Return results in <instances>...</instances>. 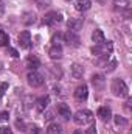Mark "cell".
<instances>
[{
	"label": "cell",
	"instance_id": "cell-14",
	"mask_svg": "<svg viewBox=\"0 0 132 134\" xmlns=\"http://www.w3.org/2000/svg\"><path fill=\"white\" fill-rule=\"evenodd\" d=\"M48 104H50V97H40V98H37L36 100V109L39 111V112H44L47 108H48Z\"/></svg>",
	"mask_w": 132,
	"mask_h": 134
},
{
	"label": "cell",
	"instance_id": "cell-17",
	"mask_svg": "<svg viewBox=\"0 0 132 134\" xmlns=\"http://www.w3.org/2000/svg\"><path fill=\"white\" fill-rule=\"evenodd\" d=\"M90 6H92V0H76V3H75V8L81 13L90 9Z\"/></svg>",
	"mask_w": 132,
	"mask_h": 134
},
{
	"label": "cell",
	"instance_id": "cell-12",
	"mask_svg": "<svg viewBox=\"0 0 132 134\" xmlns=\"http://www.w3.org/2000/svg\"><path fill=\"white\" fill-rule=\"evenodd\" d=\"M67 27H68V30L70 31H78L81 27H82V17H73V19H70L68 22H67Z\"/></svg>",
	"mask_w": 132,
	"mask_h": 134
},
{
	"label": "cell",
	"instance_id": "cell-6",
	"mask_svg": "<svg viewBox=\"0 0 132 134\" xmlns=\"http://www.w3.org/2000/svg\"><path fill=\"white\" fill-rule=\"evenodd\" d=\"M64 42H67V45H70V47H79V44H81V39H79V36L75 33V31H67L64 34Z\"/></svg>",
	"mask_w": 132,
	"mask_h": 134
},
{
	"label": "cell",
	"instance_id": "cell-13",
	"mask_svg": "<svg viewBox=\"0 0 132 134\" xmlns=\"http://www.w3.org/2000/svg\"><path fill=\"white\" fill-rule=\"evenodd\" d=\"M48 55L51 59H61L64 52H62V45H51V48L48 50Z\"/></svg>",
	"mask_w": 132,
	"mask_h": 134
},
{
	"label": "cell",
	"instance_id": "cell-31",
	"mask_svg": "<svg viewBox=\"0 0 132 134\" xmlns=\"http://www.w3.org/2000/svg\"><path fill=\"white\" fill-rule=\"evenodd\" d=\"M0 134H13V130L9 126H0Z\"/></svg>",
	"mask_w": 132,
	"mask_h": 134
},
{
	"label": "cell",
	"instance_id": "cell-19",
	"mask_svg": "<svg viewBox=\"0 0 132 134\" xmlns=\"http://www.w3.org/2000/svg\"><path fill=\"white\" fill-rule=\"evenodd\" d=\"M92 41L95 42V45H99V44L106 42V37H104V33H103V30L97 28V30L92 33Z\"/></svg>",
	"mask_w": 132,
	"mask_h": 134
},
{
	"label": "cell",
	"instance_id": "cell-26",
	"mask_svg": "<svg viewBox=\"0 0 132 134\" xmlns=\"http://www.w3.org/2000/svg\"><path fill=\"white\" fill-rule=\"evenodd\" d=\"M27 131L30 134H42V130H40L37 125H28V126H27Z\"/></svg>",
	"mask_w": 132,
	"mask_h": 134
},
{
	"label": "cell",
	"instance_id": "cell-36",
	"mask_svg": "<svg viewBox=\"0 0 132 134\" xmlns=\"http://www.w3.org/2000/svg\"><path fill=\"white\" fill-rule=\"evenodd\" d=\"M73 134H87L86 131H82V130H78V131H75Z\"/></svg>",
	"mask_w": 132,
	"mask_h": 134
},
{
	"label": "cell",
	"instance_id": "cell-11",
	"mask_svg": "<svg viewBox=\"0 0 132 134\" xmlns=\"http://www.w3.org/2000/svg\"><path fill=\"white\" fill-rule=\"evenodd\" d=\"M97 115H98L103 122H109V120L112 119V111H110V108H107V106H101L98 109V112H97Z\"/></svg>",
	"mask_w": 132,
	"mask_h": 134
},
{
	"label": "cell",
	"instance_id": "cell-35",
	"mask_svg": "<svg viewBox=\"0 0 132 134\" xmlns=\"http://www.w3.org/2000/svg\"><path fill=\"white\" fill-rule=\"evenodd\" d=\"M3 13H5V5H3V2L0 0V17L3 16Z\"/></svg>",
	"mask_w": 132,
	"mask_h": 134
},
{
	"label": "cell",
	"instance_id": "cell-8",
	"mask_svg": "<svg viewBox=\"0 0 132 134\" xmlns=\"http://www.w3.org/2000/svg\"><path fill=\"white\" fill-rule=\"evenodd\" d=\"M87 97H89V89H87L86 84H81L75 89V98L78 101H86Z\"/></svg>",
	"mask_w": 132,
	"mask_h": 134
},
{
	"label": "cell",
	"instance_id": "cell-22",
	"mask_svg": "<svg viewBox=\"0 0 132 134\" xmlns=\"http://www.w3.org/2000/svg\"><path fill=\"white\" fill-rule=\"evenodd\" d=\"M9 42V36L3 31V28L0 27V47H6Z\"/></svg>",
	"mask_w": 132,
	"mask_h": 134
},
{
	"label": "cell",
	"instance_id": "cell-16",
	"mask_svg": "<svg viewBox=\"0 0 132 134\" xmlns=\"http://www.w3.org/2000/svg\"><path fill=\"white\" fill-rule=\"evenodd\" d=\"M36 20H37V17L33 11H27L22 16V24H25V25H33V24H36Z\"/></svg>",
	"mask_w": 132,
	"mask_h": 134
},
{
	"label": "cell",
	"instance_id": "cell-24",
	"mask_svg": "<svg viewBox=\"0 0 132 134\" xmlns=\"http://www.w3.org/2000/svg\"><path fill=\"white\" fill-rule=\"evenodd\" d=\"M113 120H115V125H117V126H126V125H128V120H126L124 117H121V115H115Z\"/></svg>",
	"mask_w": 132,
	"mask_h": 134
},
{
	"label": "cell",
	"instance_id": "cell-32",
	"mask_svg": "<svg viewBox=\"0 0 132 134\" xmlns=\"http://www.w3.org/2000/svg\"><path fill=\"white\" fill-rule=\"evenodd\" d=\"M8 53H9V55H11L13 58H17V56H19L17 50H14V48H9V47H8Z\"/></svg>",
	"mask_w": 132,
	"mask_h": 134
},
{
	"label": "cell",
	"instance_id": "cell-2",
	"mask_svg": "<svg viewBox=\"0 0 132 134\" xmlns=\"http://www.w3.org/2000/svg\"><path fill=\"white\" fill-rule=\"evenodd\" d=\"M73 122L76 125H87V123H92L93 122V114L87 109H82V111H78L75 115H73Z\"/></svg>",
	"mask_w": 132,
	"mask_h": 134
},
{
	"label": "cell",
	"instance_id": "cell-27",
	"mask_svg": "<svg viewBox=\"0 0 132 134\" xmlns=\"http://www.w3.org/2000/svg\"><path fill=\"white\" fill-rule=\"evenodd\" d=\"M115 67H117V61H115V59H112L109 64H106V66H104V69H106L107 72H113V70H115Z\"/></svg>",
	"mask_w": 132,
	"mask_h": 134
},
{
	"label": "cell",
	"instance_id": "cell-5",
	"mask_svg": "<svg viewBox=\"0 0 132 134\" xmlns=\"http://www.w3.org/2000/svg\"><path fill=\"white\" fill-rule=\"evenodd\" d=\"M59 22H62V14L58 13V11H50V13H47L45 17H44V24L48 25V27L56 25V24H59Z\"/></svg>",
	"mask_w": 132,
	"mask_h": 134
},
{
	"label": "cell",
	"instance_id": "cell-18",
	"mask_svg": "<svg viewBox=\"0 0 132 134\" xmlns=\"http://www.w3.org/2000/svg\"><path fill=\"white\" fill-rule=\"evenodd\" d=\"M82 75H84V69H82V66H81V64H78V63L71 64V76H73L75 80L82 78Z\"/></svg>",
	"mask_w": 132,
	"mask_h": 134
},
{
	"label": "cell",
	"instance_id": "cell-4",
	"mask_svg": "<svg viewBox=\"0 0 132 134\" xmlns=\"http://www.w3.org/2000/svg\"><path fill=\"white\" fill-rule=\"evenodd\" d=\"M112 42H103L99 45H95L92 48V53L95 56H103V55H110L112 53Z\"/></svg>",
	"mask_w": 132,
	"mask_h": 134
},
{
	"label": "cell",
	"instance_id": "cell-7",
	"mask_svg": "<svg viewBox=\"0 0 132 134\" xmlns=\"http://www.w3.org/2000/svg\"><path fill=\"white\" fill-rule=\"evenodd\" d=\"M19 45H20V48H25V50H28L31 45H33V42H31V34L30 31H22V33L19 34Z\"/></svg>",
	"mask_w": 132,
	"mask_h": 134
},
{
	"label": "cell",
	"instance_id": "cell-34",
	"mask_svg": "<svg viewBox=\"0 0 132 134\" xmlns=\"http://www.w3.org/2000/svg\"><path fill=\"white\" fill-rule=\"evenodd\" d=\"M131 104H132V100L129 98V100L126 101V111H128V112H131Z\"/></svg>",
	"mask_w": 132,
	"mask_h": 134
},
{
	"label": "cell",
	"instance_id": "cell-25",
	"mask_svg": "<svg viewBox=\"0 0 132 134\" xmlns=\"http://www.w3.org/2000/svg\"><path fill=\"white\" fill-rule=\"evenodd\" d=\"M36 2V5L40 8V9H45V8H48L50 5H51V0H34Z\"/></svg>",
	"mask_w": 132,
	"mask_h": 134
},
{
	"label": "cell",
	"instance_id": "cell-28",
	"mask_svg": "<svg viewBox=\"0 0 132 134\" xmlns=\"http://www.w3.org/2000/svg\"><path fill=\"white\" fill-rule=\"evenodd\" d=\"M50 70L55 73V78H61V75H62V72H61V69H58L56 66H50Z\"/></svg>",
	"mask_w": 132,
	"mask_h": 134
},
{
	"label": "cell",
	"instance_id": "cell-33",
	"mask_svg": "<svg viewBox=\"0 0 132 134\" xmlns=\"http://www.w3.org/2000/svg\"><path fill=\"white\" fill-rule=\"evenodd\" d=\"M8 112H0V122H6L8 120Z\"/></svg>",
	"mask_w": 132,
	"mask_h": 134
},
{
	"label": "cell",
	"instance_id": "cell-10",
	"mask_svg": "<svg viewBox=\"0 0 132 134\" xmlns=\"http://www.w3.org/2000/svg\"><path fill=\"white\" fill-rule=\"evenodd\" d=\"M92 84H93V87H95L97 91H103L104 86H106L104 75H101V73H95V75L92 76Z\"/></svg>",
	"mask_w": 132,
	"mask_h": 134
},
{
	"label": "cell",
	"instance_id": "cell-3",
	"mask_svg": "<svg viewBox=\"0 0 132 134\" xmlns=\"http://www.w3.org/2000/svg\"><path fill=\"white\" fill-rule=\"evenodd\" d=\"M27 80H28V84L31 86V87H40L42 84H44V76L39 73V72H36V70H30L28 72V75H27Z\"/></svg>",
	"mask_w": 132,
	"mask_h": 134
},
{
	"label": "cell",
	"instance_id": "cell-20",
	"mask_svg": "<svg viewBox=\"0 0 132 134\" xmlns=\"http://www.w3.org/2000/svg\"><path fill=\"white\" fill-rule=\"evenodd\" d=\"M113 5L115 8H120V9H129L132 2L131 0H113Z\"/></svg>",
	"mask_w": 132,
	"mask_h": 134
},
{
	"label": "cell",
	"instance_id": "cell-15",
	"mask_svg": "<svg viewBox=\"0 0 132 134\" xmlns=\"http://www.w3.org/2000/svg\"><path fill=\"white\" fill-rule=\"evenodd\" d=\"M25 66L28 67L30 70H36L37 67L40 66V61H39V58H37V56L30 55V56L27 58V61H25Z\"/></svg>",
	"mask_w": 132,
	"mask_h": 134
},
{
	"label": "cell",
	"instance_id": "cell-23",
	"mask_svg": "<svg viewBox=\"0 0 132 134\" xmlns=\"http://www.w3.org/2000/svg\"><path fill=\"white\" fill-rule=\"evenodd\" d=\"M51 42H53V45H61V44L64 42V34L62 33H55L53 37H51Z\"/></svg>",
	"mask_w": 132,
	"mask_h": 134
},
{
	"label": "cell",
	"instance_id": "cell-30",
	"mask_svg": "<svg viewBox=\"0 0 132 134\" xmlns=\"http://www.w3.org/2000/svg\"><path fill=\"white\" fill-rule=\"evenodd\" d=\"M16 125L20 128V131H27V126H28V125H25V122H23V120H17V122H16Z\"/></svg>",
	"mask_w": 132,
	"mask_h": 134
},
{
	"label": "cell",
	"instance_id": "cell-29",
	"mask_svg": "<svg viewBox=\"0 0 132 134\" xmlns=\"http://www.w3.org/2000/svg\"><path fill=\"white\" fill-rule=\"evenodd\" d=\"M6 91H8V83H0V98L5 95Z\"/></svg>",
	"mask_w": 132,
	"mask_h": 134
},
{
	"label": "cell",
	"instance_id": "cell-37",
	"mask_svg": "<svg viewBox=\"0 0 132 134\" xmlns=\"http://www.w3.org/2000/svg\"><path fill=\"white\" fill-rule=\"evenodd\" d=\"M95 2H98L99 5H104V3H106V2H107V0H95Z\"/></svg>",
	"mask_w": 132,
	"mask_h": 134
},
{
	"label": "cell",
	"instance_id": "cell-1",
	"mask_svg": "<svg viewBox=\"0 0 132 134\" xmlns=\"http://www.w3.org/2000/svg\"><path fill=\"white\" fill-rule=\"evenodd\" d=\"M110 91H112V94H113L115 97H128V92H129L126 83H124L123 80H120V78H115V80L112 81Z\"/></svg>",
	"mask_w": 132,
	"mask_h": 134
},
{
	"label": "cell",
	"instance_id": "cell-9",
	"mask_svg": "<svg viewBox=\"0 0 132 134\" xmlns=\"http://www.w3.org/2000/svg\"><path fill=\"white\" fill-rule=\"evenodd\" d=\"M56 111H58V114H59L62 119L70 120V117H71V111H70V108L67 106L65 103H58V104H56Z\"/></svg>",
	"mask_w": 132,
	"mask_h": 134
},
{
	"label": "cell",
	"instance_id": "cell-21",
	"mask_svg": "<svg viewBox=\"0 0 132 134\" xmlns=\"http://www.w3.org/2000/svg\"><path fill=\"white\" fill-rule=\"evenodd\" d=\"M62 133V126L59 123H50L47 128V134H61Z\"/></svg>",
	"mask_w": 132,
	"mask_h": 134
}]
</instances>
